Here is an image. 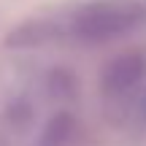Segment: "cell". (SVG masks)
<instances>
[{"label":"cell","mask_w":146,"mask_h":146,"mask_svg":"<svg viewBox=\"0 0 146 146\" xmlns=\"http://www.w3.org/2000/svg\"><path fill=\"white\" fill-rule=\"evenodd\" d=\"M143 70H146L143 57H138V54H125V57L114 60L103 73L106 98L108 100H119V98H125V95H130L133 89L141 84Z\"/></svg>","instance_id":"7a4b0ae2"},{"label":"cell","mask_w":146,"mask_h":146,"mask_svg":"<svg viewBox=\"0 0 146 146\" xmlns=\"http://www.w3.org/2000/svg\"><path fill=\"white\" fill-rule=\"evenodd\" d=\"M146 25V0H89L76 11L70 33L84 43H106Z\"/></svg>","instance_id":"6da1fadb"}]
</instances>
